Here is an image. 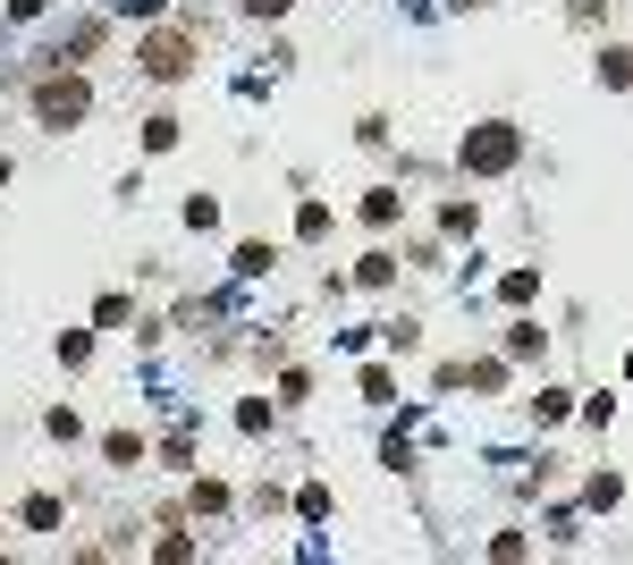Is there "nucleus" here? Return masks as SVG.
<instances>
[{
  "instance_id": "obj_1",
  "label": "nucleus",
  "mask_w": 633,
  "mask_h": 565,
  "mask_svg": "<svg viewBox=\"0 0 633 565\" xmlns=\"http://www.w3.org/2000/svg\"><path fill=\"white\" fill-rule=\"evenodd\" d=\"M85 110H94V85H85L76 68H51V76L34 85V127H51V135H68Z\"/></svg>"
},
{
  "instance_id": "obj_6",
  "label": "nucleus",
  "mask_w": 633,
  "mask_h": 565,
  "mask_svg": "<svg viewBox=\"0 0 633 565\" xmlns=\"http://www.w3.org/2000/svg\"><path fill=\"white\" fill-rule=\"evenodd\" d=\"M363 220H372V228L397 220V187H372V194H363Z\"/></svg>"
},
{
  "instance_id": "obj_5",
  "label": "nucleus",
  "mask_w": 633,
  "mask_h": 565,
  "mask_svg": "<svg viewBox=\"0 0 633 565\" xmlns=\"http://www.w3.org/2000/svg\"><path fill=\"white\" fill-rule=\"evenodd\" d=\"M397 279V253H363V262H355V287H389Z\"/></svg>"
},
{
  "instance_id": "obj_12",
  "label": "nucleus",
  "mask_w": 633,
  "mask_h": 565,
  "mask_svg": "<svg viewBox=\"0 0 633 565\" xmlns=\"http://www.w3.org/2000/svg\"><path fill=\"white\" fill-rule=\"evenodd\" d=\"M85 354H94V338H85V329H60V363H68V372H76Z\"/></svg>"
},
{
  "instance_id": "obj_7",
  "label": "nucleus",
  "mask_w": 633,
  "mask_h": 565,
  "mask_svg": "<svg viewBox=\"0 0 633 565\" xmlns=\"http://www.w3.org/2000/svg\"><path fill=\"white\" fill-rule=\"evenodd\" d=\"M169 144H178V119H169V110H160V119H144V153H169Z\"/></svg>"
},
{
  "instance_id": "obj_3",
  "label": "nucleus",
  "mask_w": 633,
  "mask_h": 565,
  "mask_svg": "<svg viewBox=\"0 0 633 565\" xmlns=\"http://www.w3.org/2000/svg\"><path fill=\"white\" fill-rule=\"evenodd\" d=\"M144 76H160V85H178V76H194V43L187 34H144Z\"/></svg>"
},
{
  "instance_id": "obj_4",
  "label": "nucleus",
  "mask_w": 633,
  "mask_h": 565,
  "mask_svg": "<svg viewBox=\"0 0 633 565\" xmlns=\"http://www.w3.org/2000/svg\"><path fill=\"white\" fill-rule=\"evenodd\" d=\"M600 85H608V94H625V85H633V51H625V43H608V51H600Z\"/></svg>"
},
{
  "instance_id": "obj_10",
  "label": "nucleus",
  "mask_w": 633,
  "mask_h": 565,
  "mask_svg": "<svg viewBox=\"0 0 633 565\" xmlns=\"http://www.w3.org/2000/svg\"><path fill=\"white\" fill-rule=\"evenodd\" d=\"M101 456H110V465H144V440H127V431H110V440H101Z\"/></svg>"
},
{
  "instance_id": "obj_13",
  "label": "nucleus",
  "mask_w": 633,
  "mask_h": 565,
  "mask_svg": "<svg viewBox=\"0 0 633 565\" xmlns=\"http://www.w3.org/2000/svg\"><path fill=\"white\" fill-rule=\"evenodd\" d=\"M296 0H246V17H287Z\"/></svg>"
},
{
  "instance_id": "obj_2",
  "label": "nucleus",
  "mask_w": 633,
  "mask_h": 565,
  "mask_svg": "<svg viewBox=\"0 0 633 565\" xmlns=\"http://www.w3.org/2000/svg\"><path fill=\"white\" fill-rule=\"evenodd\" d=\"M515 153H524V135H515V127H506V119H481L474 135L456 144V160H465L474 178H499V169H515Z\"/></svg>"
},
{
  "instance_id": "obj_8",
  "label": "nucleus",
  "mask_w": 633,
  "mask_h": 565,
  "mask_svg": "<svg viewBox=\"0 0 633 565\" xmlns=\"http://www.w3.org/2000/svg\"><path fill=\"white\" fill-rule=\"evenodd\" d=\"M499 296H506V304H533V296H540V271H506Z\"/></svg>"
},
{
  "instance_id": "obj_9",
  "label": "nucleus",
  "mask_w": 633,
  "mask_h": 565,
  "mask_svg": "<svg viewBox=\"0 0 633 565\" xmlns=\"http://www.w3.org/2000/svg\"><path fill=\"white\" fill-rule=\"evenodd\" d=\"M26 532H60V498H26Z\"/></svg>"
},
{
  "instance_id": "obj_11",
  "label": "nucleus",
  "mask_w": 633,
  "mask_h": 565,
  "mask_svg": "<svg viewBox=\"0 0 633 565\" xmlns=\"http://www.w3.org/2000/svg\"><path fill=\"white\" fill-rule=\"evenodd\" d=\"M271 271V245H237V279H262Z\"/></svg>"
}]
</instances>
